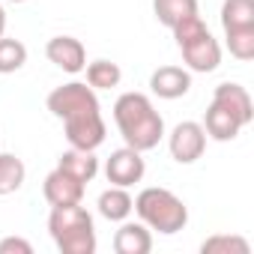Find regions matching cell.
<instances>
[{
	"instance_id": "obj_15",
	"label": "cell",
	"mask_w": 254,
	"mask_h": 254,
	"mask_svg": "<svg viewBox=\"0 0 254 254\" xmlns=\"http://www.w3.org/2000/svg\"><path fill=\"white\" fill-rule=\"evenodd\" d=\"M57 168L66 171V174H72L75 180H81V183L87 186V183H93L96 174H99V159H96V153H90V150H75V147H69V150L60 156Z\"/></svg>"
},
{
	"instance_id": "obj_21",
	"label": "cell",
	"mask_w": 254,
	"mask_h": 254,
	"mask_svg": "<svg viewBox=\"0 0 254 254\" xmlns=\"http://www.w3.org/2000/svg\"><path fill=\"white\" fill-rule=\"evenodd\" d=\"M27 63V45L18 39H9L6 33L0 36V75H12Z\"/></svg>"
},
{
	"instance_id": "obj_24",
	"label": "cell",
	"mask_w": 254,
	"mask_h": 254,
	"mask_svg": "<svg viewBox=\"0 0 254 254\" xmlns=\"http://www.w3.org/2000/svg\"><path fill=\"white\" fill-rule=\"evenodd\" d=\"M206 30H209V27L203 24V18H200V15H189V18H183L180 24H174V27H171V33H174L177 45H186V42H191V39L203 36Z\"/></svg>"
},
{
	"instance_id": "obj_22",
	"label": "cell",
	"mask_w": 254,
	"mask_h": 254,
	"mask_svg": "<svg viewBox=\"0 0 254 254\" xmlns=\"http://www.w3.org/2000/svg\"><path fill=\"white\" fill-rule=\"evenodd\" d=\"M251 245L248 239L236 236V233H215L209 239H203L200 245V254H248Z\"/></svg>"
},
{
	"instance_id": "obj_19",
	"label": "cell",
	"mask_w": 254,
	"mask_h": 254,
	"mask_svg": "<svg viewBox=\"0 0 254 254\" xmlns=\"http://www.w3.org/2000/svg\"><path fill=\"white\" fill-rule=\"evenodd\" d=\"M84 72H87V84L93 90H114L123 81V69L114 60H93L84 66Z\"/></svg>"
},
{
	"instance_id": "obj_26",
	"label": "cell",
	"mask_w": 254,
	"mask_h": 254,
	"mask_svg": "<svg viewBox=\"0 0 254 254\" xmlns=\"http://www.w3.org/2000/svg\"><path fill=\"white\" fill-rule=\"evenodd\" d=\"M6 33V9H3V3H0V36Z\"/></svg>"
},
{
	"instance_id": "obj_11",
	"label": "cell",
	"mask_w": 254,
	"mask_h": 254,
	"mask_svg": "<svg viewBox=\"0 0 254 254\" xmlns=\"http://www.w3.org/2000/svg\"><path fill=\"white\" fill-rule=\"evenodd\" d=\"M150 90L159 99H183L191 90V72L183 66H159L150 75Z\"/></svg>"
},
{
	"instance_id": "obj_12",
	"label": "cell",
	"mask_w": 254,
	"mask_h": 254,
	"mask_svg": "<svg viewBox=\"0 0 254 254\" xmlns=\"http://www.w3.org/2000/svg\"><path fill=\"white\" fill-rule=\"evenodd\" d=\"M212 102H215V105H221L224 111H230L242 126H248V123L254 120L251 93H248L242 84H236V81H224V84H218V87H215V93H212Z\"/></svg>"
},
{
	"instance_id": "obj_18",
	"label": "cell",
	"mask_w": 254,
	"mask_h": 254,
	"mask_svg": "<svg viewBox=\"0 0 254 254\" xmlns=\"http://www.w3.org/2000/svg\"><path fill=\"white\" fill-rule=\"evenodd\" d=\"M24 177H27V168H24V162L18 156L0 153V197L18 191L24 186Z\"/></svg>"
},
{
	"instance_id": "obj_2",
	"label": "cell",
	"mask_w": 254,
	"mask_h": 254,
	"mask_svg": "<svg viewBox=\"0 0 254 254\" xmlns=\"http://www.w3.org/2000/svg\"><path fill=\"white\" fill-rule=\"evenodd\" d=\"M48 233L60 254H96V224L81 203L51 206Z\"/></svg>"
},
{
	"instance_id": "obj_5",
	"label": "cell",
	"mask_w": 254,
	"mask_h": 254,
	"mask_svg": "<svg viewBox=\"0 0 254 254\" xmlns=\"http://www.w3.org/2000/svg\"><path fill=\"white\" fill-rule=\"evenodd\" d=\"M66 126V141L69 147L75 150H90L96 153L102 144H105V135H108V126L102 120V111H81V114H72L63 120Z\"/></svg>"
},
{
	"instance_id": "obj_3",
	"label": "cell",
	"mask_w": 254,
	"mask_h": 254,
	"mask_svg": "<svg viewBox=\"0 0 254 254\" xmlns=\"http://www.w3.org/2000/svg\"><path fill=\"white\" fill-rule=\"evenodd\" d=\"M132 212H138V218L156 230V233H180L186 224H189V206L171 191V189H162V186H150L144 189L135 203H132Z\"/></svg>"
},
{
	"instance_id": "obj_7",
	"label": "cell",
	"mask_w": 254,
	"mask_h": 254,
	"mask_svg": "<svg viewBox=\"0 0 254 254\" xmlns=\"http://www.w3.org/2000/svg\"><path fill=\"white\" fill-rule=\"evenodd\" d=\"M147 174V162H144V153L132 150V147H123V150H114L105 162V177L111 186H123L129 189L135 183H141Z\"/></svg>"
},
{
	"instance_id": "obj_16",
	"label": "cell",
	"mask_w": 254,
	"mask_h": 254,
	"mask_svg": "<svg viewBox=\"0 0 254 254\" xmlns=\"http://www.w3.org/2000/svg\"><path fill=\"white\" fill-rule=\"evenodd\" d=\"M132 203L135 197L129 194V189H123V186H111L99 194V215L108 218V221H126L132 215Z\"/></svg>"
},
{
	"instance_id": "obj_6",
	"label": "cell",
	"mask_w": 254,
	"mask_h": 254,
	"mask_svg": "<svg viewBox=\"0 0 254 254\" xmlns=\"http://www.w3.org/2000/svg\"><path fill=\"white\" fill-rule=\"evenodd\" d=\"M168 150L174 156V162L180 165H194L203 150H206V132H203V126L194 123V120H183L177 123L171 135H168Z\"/></svg>"
},
{
	"instance_id": "obj_1",
	"label": "cell",
	"mask_w": 254,
	"mask_h": 254,
	"mask_svg": "<svg viewBox=\"0 0 254 254\" xmlns=\"http://www.w3.org/2000/svg\"><path fill=\"white\" fill-rule=\"evenodd\" d=\"M114 123L126 141V147H132L138 153L156 150L159 141L165 138V120L144 93H123L114 102Z\"/></svg>"
},
{
	"instance_id": "obj_20",
	"label": "cell",
	"mask_w": 254,
	"mask_h": 254,
	"mask_svg": "<svg viewBox=\"0 0 254 254\" xmlns=\"http://www.w3.org/2000/svg\"><path fill=\"white\" fill-rule=\"evenodd\" d=\"M221 27H254V0H224L221 3Z\"/></svg>"
},
{
	"instance_id": "obj_14",
	"label": "cell",
	"mask_w": 254,
	"mask_h": 254,
	"mask_svg": "<svg viewBox=\"0 0 254 254\" xmlns=\"http://www.w3.org/2000/svg\"><path fill=\"white\" fill-rule=\"evenodd\" d=\"M200 126H203L206 138L221 141V144H224V141H233V138L245 129V126H242L230 111H224V108H221V105H215V102L206 108V117H203V123H200Z\"/></svg>"
},
{
	"instance_id": "obj_13",
	"label": "cell",
	"mask_w": 254,
	"mask_h": 254,
	"mask_svg": "<svg viewBox=\"0 0 254 254\" xmlns=\"http://www.w3.org/2000/svg\"><path fill=\"white\" fill-rule=\"evenodd\" d=\"M114 251L117 254H150L153 251V230L144 221H120V230L114 233Z\"/></svg>"
},
{
	"instance_id": "obj_4",
	"label": "cell",
	"mask_w": 254,
	"mask_h": 254,
	"mask_svg": "<svg viewBox=\"0 0 254 254\" xmlns=\"http://www.w3.org/2000/svg\"><path fill=\"white\" fill-rule=\"evenodd\" d=\"M48 111L57 117V120H66L72 114H81V111H99V96L90 84H81V81H69L63 87H54L45 99Z\"/></svg>"
},
{
	"instance_id": "obj_9",
	"label": "cell",
	"mask_w": 254,
	"mask_h": 254,
	"mask_svg": "<svg viewBox=\"0 0 254 254\" xmlns=\"http://www.w3.org/2000/svg\"><path fill=\"white\" fill-rule=\"evenodd\" d=\"M45 57H48L57 69H63V72H69V75H78V72H84V66H87V48H84L81 39H75V36H54V39H48Z\"/></svg>"
},
{
	"instance_id": "obj_8",
	"label": "cell",
	"mask_w": 254,
	"mask_h": 254,
	"mask_svg": "<svg viewBox=\"0 0 254 254\" xmlns=\"http://www.w3.org/2000/svg\"><path fill=\"white\" fill-rule=\"evenodd\" d=\"M180 51H183V60H186L189 72H203L206 75V72H215L221 66V45L209 30L203 36L180 45Z\"/></svg>"
},
{
	"instance_id": "obj_17",
	"label": "cell",
	"mask_w": 254,
	"mask_h": 254,
	"mask_svg": "<svg viewBox=\"0 0 254 254\" xmlns=\"http://www.w3.org/2000/svg\"><path fill=\"white\" fill-rule=\"evenodd\" d=\"M153 15L168 30L189 15H197V0H153Z\"/></svg>"
},
{
	"instance_id": "obj_25",
	"label": "cell",
	"mask_w": 254,
	"mask_h": 254,
	"mask_svg": "<svg viewBox=\"0 0 254 254\" xmlns=\"http://www.w3.org/2000/svg\"><path fill=\"white\" fill-rule=\"evenodd\" d=\"M0 254H33V245L21 236H6L0 239Z\"/></svg>"
},
{
	"instance_id": "obj_23",
	"label": "cell",
	"mask_w": 254,
	"mask_h": 254,
	"mask_svg": "<svg viewBox=\"0 0 254 254\" xmlns=\"http://www.w3.org/2000/svg\"><path fill=\"white\" fill-rule=\"evenodd\" d=\"M224 36L236 60H254V27H233V30H224Z\"/></svg>"
},
{
	"instance_id": "obj_10",
	"label": "cell",
	"mask_w": 254,
	"mask_h": 254,
	"mask_svg": "<svg viewBox=\"0 0 254 254\" xmlns=\"http://www.w3.org/2000/svg\"><path fill=\"white\" fill-rule=\"evenodd\" d=\"M42 194L51 206H72V203H81L84 200V183L75 180L72 174L54 168L45 183H42Z\"/></svg>"
},
{
	"instance_id": "obj_27",
	"label": "cell",
	"mask_w": 254,
	"mask_h": 254,
	"mask_svg": "<svg viewBox=\"0 0 254 254\" xmlns=\"http://www.w3.org/2000/svg\"><path fill=\"white\" fill-rule=\"evenodd\" d=\"M12 3H27V0H12Z\"/></svg>"
}]
</instances>
